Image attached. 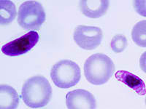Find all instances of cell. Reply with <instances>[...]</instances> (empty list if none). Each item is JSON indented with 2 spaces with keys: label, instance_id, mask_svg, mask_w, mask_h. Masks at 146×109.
<instances>
[{
  "label": "cell",
  "instance_id": "obj_1",
  "mask_svg": "<svg viewBox=\"0 0 146 109\" xmlns=\"http://www.w3.org/2000/svg\"><path fill=\"white\" fill-rule=\"evenodd\" d=\"M52 96V87L46 78L42 76L31 77L23 84L21 98L31 108H40L48 104Z\"/></svg>",
  "mask_w": 146,
  "mask_h": 109
},
{
  "label": "cell",
  "instance_id": "obj_2",
  "mask_svg": "<svg viewBox=\"0 0 146 109\" xmlns=\"http://www.w3.org/2000/svg\"><path fill=\"white\" fill-rule=\"evenodd\" d=\"M114 71L115 66L112 59L102 53L92 54L84 63L85 77L93 85L106 84Z\"/></svg>",
  "mask_w": 146,
  "mask_h": 109
},
{
  "label": "cell",
  "instance_id": "obj_3",
  "mask_svg": "<svg viewBox=\"0 0 146 109\" xmlns=\"http://www.w3.org/2000/svg\"><path fill=\"white\" fill-rule=\"evenodd\" d=\"M50 78L58 88L68 89L80 81L81 71L79 66L72 60H62L53 66Z\"/></svg>",
  "mask_w": 146,
  "mask_h": 109
},
{
  "label": "cell",
  "instance_id": "obj_4",
  "mask_svg": "<svg viewBox=\"0 0 146 109\" xmlns=\"http://www.w3.org/2000/svg\"><path fill=\"white\" fill-rule=\"evenodd\" d=\"M17 20L23 29H40L45 20V12L42 4L32 0L23 2L18 9Z\"/></svg>",
  "mask_w": 146,
  "mask_h": 109
},
{
  "label": "cell",
  "instance_id": "obj_5",
  "mask_svg": "<svg viewBox=\"0 0 146 109\" xmlns=\"http://www.w3.org/2000/svg\"><path fill=\"white\" fill-rule=\"evenodd\" d=\"M102 36V31L100 27L80 25L75 28L73 39L81 49L93 50L101 44Z\"/></svg>",
  "mask_w": 146,
  "mask_h": 109
},
{
  "label": "cell",
  "instance_id": "obj_6",
  "mask_svg": "<svg viewBox=\"0 0 146 109\" xmlns=\"http://www.w3.org/2000/svg\"><path fill=\"white\" fill-rule=\"evenodd\" d=\"M40 35L36 32H29L23 36L5 44L2 52L7 56H18L28 53L38 43Z\"/></svg>",
  "mask_w": 146,
  "mask_h": 109
},
{
  "label": "cell",
  "instance_id": "obj_7",
  "mask_svg": "<svg viewBox=\"0 0 146 109\" xmlns=\"http://www.w3.org/2000/svg\"><path fill=\"white\" fill-rule=\"evenodd\" d=\"M66 105L68 109H94L96 108L94 96L83 89L69 92L66 95Z\"/></svg>",
  "mask_w": 146,
  "mask_h": 109
},
{
  "label": "cell",
  "instance_id": "obj_8",
  "mask_svg": "<svg viewBox=\"0 0 146 109\" xmlns=\"http://www.w3.org/2000/svg\"><path fill=\"white\" fill-rule=\"evenodd\" d=\"M109 4L108 0H81L79 5L85 16L90 18H99L106 13Z\"/></svg>",
  "mask_w": 146,
  "mask_h": 109
},
{
  "label": "cell",
  "instance_id": "obj_9",
  "mask_svg": "<svg viewBox=\"0 0 146 109\" xmlns=\"http://www.w3.org/2000/svg\"><path fill=\"white\" fill-rule=\"evenodd\" d=\"M115 77L126 86L135 91L139 95L143 96L146 93V87L144 81L136 75L126 71H118L115 74Z\"/></svg>",
  "mask_w": 146,
  "mask_h": 109
},
{
  "label": "cell",
  "instance_id": "obj_10",
  "mask_svg": "<svg viewBox=\"0 0 146 109\" xmlns=\"http://www.w3.org/2000/svg\"><path fill=\"white\" fill-rule=\"evenodd\" d=\"M19 104V96L13 87L7 84L0 86V108L15 109Z\"/></svg>",
  "mask_w": 146,
  "mask_h": 109
},
{
  "label": "cell",
  "instance_id": "obj_11",
  "mask_svg": "<svg viewBox=\"0 0 146 109\" xmlns=\"http://www.w3.org/2000/svg\"><path fill=\"white\" fill-rule=\"evenodd\" d=\"M16 8L13 2L10 0L0 1V24L8 25L13 21L16 16Z\"/></svg>",
  "mask_w": 146,
  "mask_h": 109
},
{
  "label": "cell",
  "instance_id": "obj_12",
  "mask_svg": "<svg viewBox=\"0 0 146 109\" xmlns=\"http://www.w3.org/2000/svg\"><path fill=\"white\" fill-rule=\"evenodd\" d=\"M131 37L137 45L141 47H145L146 20H141L135 24L131 31Z\"/></svg>",
  "mask_w": 146,
  "mask_h": 109
},
{
  "label": "cell",
  "instance_id": "obj_13",
  "mask_svg": "<svg viewBox=\"0 0 146 109\" xmlns=\"http://www.w3.org/2000/svg\"><path fill=\"white\" fill-rule=\"evenodd\" d=\"M128 42L126 36L121 34H117L112 39L110 47L114 53H120L123 52L127 47Z\"/></svg>",
  "mask_w": 146,
  "mask_h": 109
}]
</instances>
